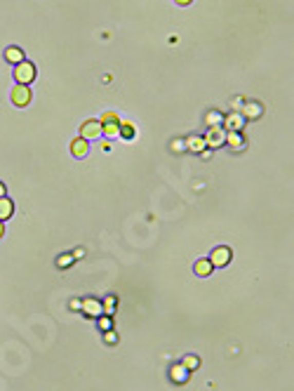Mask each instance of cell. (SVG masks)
<instances>
[{
    "instance_id": "cell-20",
    "label": "cell",
    "mask_w": 294,
    "mask_h": 391,
    "mask_svg": "<svg viewBox=\"0 0 294 391\" xmlns=\"http://www.w3.org/2000/svg\"><path fill=\"white\" fill-rule=\"evenodd\" d=\"M116 297H106V299H104V302H101V307H104V313H106V316H111V313L113 311H116Z\"/></svg>"
},
{
    "instance_id": "cell-17",
    "label": "cell",
    "mask_w": 294,
    "mask_h": 391,
    "mask_svg": "<svg viewBox=\"0 0 294 391\" xmlns=\"http://www.w3.org/2000/svg\"><path fill=\"white\" fill-rule=\"evenodd\" d=\"M205 123H207V128H222L224 113H219V111H207V113H205Z\"/></svg>"
},
{
    "instance_id": "cell-6",
    "label": "cell",
    "mask_w": 294,
    "mask_h": 391,
    "mask_svg": "<svg viewBox=\"0 0 294 391\" xmlns=\"http://www.w3.org/2000/svg\"><path fill=\"white\" fill-rule=\"evenodd\" d=\"M203 139H205L207 149H219V146L226 144V130L224 128H210Z\"/></svg>"
},
{
    "instance_id": "cell-26",
    "label": "cell",
    "mask_w": 294,
    "mask_h": 391,
    "mask_svg": "<svg viewBox=\"0 0 294 391\" xmlns=\"http://www.w3.org/2000/svg\"><path fill=\"white\" fill-rule=\"evenodd\" d=\"M71 309H73V311H80V302H78V299H71Z\"/></svg>"
},
{
    "instance_id": "cell-25",
    "label": "cell",
    "mask_w": 294,
    "mask_h": 391,
    "mask_svg": "<svg viewBox=\"0 0 294 391\" xmlns=\"http://www.w3.org/2000/svg\"><path fill=\"white\" fill-rule=\"evenodd\" d=\"M80 257H85V250H83V247H78V250H73V259H80Z\"/></svg>"
},
{
    "instance_id": "cell-9",
    "label": "cell",
    "mask_w": 294,
    "mask_h": 391,
    "mask_svg": "<svg viewBox=\"0 0 294 391\" xmlns=\"http://www.w3.org/2000/svg\"><path fill=\"white\" fill-rule=\"evenodd\" d=\"M189 375H191V370L183 368V363H174L172 368H170V380H172L174 384H186V382H189Z\"/></svg>"
},
{
    "instance_id": "cell-12",
    "label": "cell",
    "mask_w": 294,
    "mask_h": 391,
    "mask_svg": "<svg viewBox=\"0 0 294 391\" xmlns=\"http://www.w3.org/2000/svg\"><path fill=\"white\" fill-rule=\"evenodd\" d=\"M12 215H14V203H12V198L3 196L0 198V222H7Z\"/></svg>"
},
{
    "instance_id": "cell-13",
    "label": "cell",
    "mask_w": 294,
    "mask_h": 391,
    "mask_svg": "<svg viewBox=\"0 0 294 391\" xmlns=\"http://www.w3.org/2000/svg\"><path fill=\"white\" fill-rule=\"evenodd\" d=\"M5 62H10V64H22L24 62V52H22V47H17V45H12V47H7L5 50Z\"/></svg>"
},
{
    "instance_id": "cell-22",
    "label": "cell",
    "mask_w": 294,
    "mask_h": 391,
    "mask_svg": "<svg viewBox=\"0 0 294 391\" xmlns=\"http://www.w3.org/2000/svg\"><path fill=\"white\" fill-rule=\"evenodd\" d=\"M73 262H76V259H73V255H61V257H57V266H59V269H68Z\"/></svg>"
},
{
    "instance_id": "cell-4",
    "label": "cell",
    "mask_w": 294,
    "mask_h": 391,
    "mask_svg": "<svg viewBox=\"0 0 294 391\" xmlns=\"http://www.w3.org/2000/svg\"><path fill=\"white\" fill-rule=\"evenodd\" d=\"M99 134H101V120L99 118H89V120H85V123L80 125L78 137L89 141V139H99Z\"/></svg>"
},
{
    "instance_id": "cell-5",
    "label": "cell",
    "mask_w": 294,
    "mask_h": 391,
    "mask_svg": "<svg viewBox=\"0 0 294 391\" xmlns=\"http://www.w3.org/2000/svg\"><path fill=\"white\" fill-rule=\"evenodd\" d=\"M12 104L19 109L28 106V104H31V87H28V85H19V83L14 85V87H12Z\"/></svg>"
},
{
    "instance_id": "cell-15",
    "label": "cell",
    "mask_w": 294,
    "mask_h": 391,
    "mask_svg": "<svg viewBox=\"0 0 294 391\" xmlns=\"http://www.w3.org/2000/svg\"><path fill=\"white\" fill-rule=\"evenodd\" d=\"M226 144L231 146V149H235V151H243V149H245L243 134H240V132H226Z\"/></svg>"
},
{
    "instance_id": "cell-2",
    "label": "cell",
    "mask_w": 294,
    "mask_h": 391,
    "mask_svg": "<svg viewBox=\"0 0 294 391\" xmlns=\"http://www.w3.org/2000/svg\"><path fill=\"white\" fill-rule=\"evenodd\" d=\"M99 120H101V134H106V137H118V130H120V123H122L120 118H118V113L106 111Z\"/></svg>"
},
{
    "instance_id": "cell-8",
    "label": "cell",
    "mask_w": 294,
    "mask_h": 391,
    "mask_svg": "<svg viewBox=\"0 0 294 391\" xmlns=\"http://www.w3.org/2000/svg\"><path fill=\"white\" fill-rule=\"evenodd\" d=\"M222 128L226 130V132H240V130L245 128V118L240 116V113H226L224 116V123H222Z\"/></svg>"
},
{
    "instance_id": "cell-16",
    "label": "cell",
    "mask_w": 294,
    "mask_h": 391,
    "mask_svg": "<svg viewBox=\"0 0 294 391\" xmlns=\"http://www.w3.org/2000/svg\"><path fill=\"white\" fill-rule=\"evenodd\" d=\"M193 271H195V276H200V278L210 276V274H212V264H210V259H198V262H195V266H193Z\"/></svg>"
},
{
    "instance_id": "cell-19",
    "label": "cell",
    "mask_w": 294,
    "mask_h": 391,
    "mask_svg": "<svg viewBox=\"0 0 294 391\" xmlns=\"http://www.w3.org/2000/svg\"><path fill=\"white\" fill-rule=\"evenodd\" d=\"M181 363H183V368H186V370H198V368H200V358L193 356V353H189V356L183 358Z\"/></svg>"
},
{
    "instance_id": "cell-11",
    "label": "cell",
    "mask_w": 294,
    "mask_h": 391,
    "mask_svg": "<svg viewBox=\"0 0 294 391\" xmlns=\"http://www.w3.org/2000/svg\"><path fill=\"white\" fill-rule=\"evenodd\" d=\"M87 151H89V141H87V139L78 137V139L71 141V153H73V158H85V156H87Z\"/></svg>"
},
{
    "instance_id": "cell-3",
    "label": "cell",
    "mask_w": 294,
    "mask_h": 391,
    "mask_svg": "<svg viewBox=\"0 0 294 391\" xmlns=\"http://www.w3.org/2000/svg\"><path fill=\"white\" fill-rule=\"evenodd\" d=\"M231 257H233L231 247L219 245V247H214V250H212V255L207 259H210L212 269H224V266H228V264H231Z\"/></svg>"
},
{
    "instance_id": "cell-1",
    "label": "cell",
    "mask_w": 294,
    "mask_h": 391,
    "mask_svg": "<svg viewBox=\"0 0 294 391\" xmlns=\"http://www.w3.org/2000/svg\"><path fill=\"white\" fill-rule=\"evenodd\" d=\"M35 64H31V62H26L24 59L22 64H17L14 66V80H17L19 85H28V83H33L35 80Z\"/></svg>"
},
{
    "instance_id": "cell-10",
    "label": "cell",
    "mask_w": 294,
    "mask_h": 391,
    "mask_svg": "<svg viewBox=\"0 0 294 391\" xmlns=\"http://www.w3.org/2000/svg\"><path fill=\"white\" fill-rule=\"evenodd\" d=\"M261 113H264V106H261L259 101H247V104L243 106V113H240V116H243L245 120H247V118L254 120V118H259Z\"/></svg>"
},
{
    "instance_id": "cell-18",
    "label": "cell",
    "mask_w": 294,
    "mask_h": 391,
    "mask_svg": "<svg viewBox=\"0 0 294 391\" xmlns=\"http://www.w3.org/2000/svg\"><path fill=\"white\" fill-rule=\"evenodd\" d=\"M134 134H137V130H134L132 123H120V130H118V137H122V139H134Z\"/></svg>"
},
{
    "instance_id": "cell-23",
    "label": "cell",
    "mask_w": 294,
    "mask_h": 391,
    "mask_svg": "<svg viewBox=\"0 0 294 391\" xmlns=\"http://www.w3.org/2000/svg\"><path fill=\"white\" fill-rule=\"evenodd\" d=\"M104 340H106V344H116V342H118V335L113 332V330H106V337H104Z\"/></svg>"
},
{
    "instance_id": "cell-24",
    "label": "cell",
    "mask_w": 294,
    "mask_h": 391,
    "mask_svg": "<svg viewBox=\"0 0 294 391\" xmlns=\"http://www.w3.org/2000/svg\"><path fill=\"white\" fill-rule=\"evenodd\" d=\"M170 149H172V151H183V149H186V144H183V141H172V146H170Z\"/></svg>"
},
{
    "instance_id": "cell-21",
    "label": "cell",
    "mask_w": 294,
    "mask_h": 391,
    "mask_svg": "<svg viewBox=\"0 0 294 391\" xmlns=\"http://www.w3.org/2000/svg\"><path fill=\"white\" fill-rule=\"evenodd\" d=\"M97 323H99V330H113V321H111V316H104V313H101L99 318H97Z\"/></svg>"
},
{
    "instance_id": "cell-28",
    "label": "cell",
    "mask_w": 294,
    "mask_h": 391,
    "mask_svg": "<svg viewBox=\"0 0 294 391\" xmlns=\"http://www.w3.org/2000/svg\"><path fill=\"white\" fill-rule=\"evenodd\" d=\"M3 196H7V189H5V184L0 182V198H3Z\"/></svg>"
},
{
    "instance_id": "cell-29",
    "label": "cell",
    "mask_w": 294,
    "mask_h": 391,
    "mask_svg": "<svg viewBox=\"0 0 294 391\" xmlns=\"http://www.w3.org/2000/svg\"><path fill=\"white\" fill-rule=\"evenodd\" d=\"M5 236V222H0V238Z\"/></svg>"
},
{
    "instance_id": "cell-27",
    "label": "cell",
    "mask_w": 294,
    "mask_h": 391,
    "mask_svg": "<svg viewBox=\"0 0 294 391\" xmlns=\"http://www.w3.org/2000/svg\"><path fill=\"white\" fill-rule=\"evenodd\" d=\"M174 3H177V5H181V7H186V5H191L193 0H174Z\"/></svg>"
},
{
    "instance_id": "cell-14",
    "label": "cell",
    "mask_w": 294,
    "mask_h": 391,
    "mask_svg": "<svg viewBox=\"0 0 294 391\" xmlns=\"http://www.w3.org/2000/svg\"><path fill=\"white\" fill-rule=\"evenodd\" d=\"M183 144H186V149H189V151H193V153H205V139H203V137H189V139L183 141Z\"/></svg>"
},
{
    "instance_id": "cell-7",
    "label": "cell",
    "mask_w": 294,
    "mask_h": 391,
    "mask_svg": "<svg viewBox=\"0 0 294 391\" xmlns=\"http://www.w3.org/2000/svg\"><path fill=\"white\" fill-rule=\"evenodd\" d=\"M80 311H83L87 318H99L101 313H104V307H101L99 299H95V297H87V299H83V302H80Z\"/></svg>"
}]
</instances>
